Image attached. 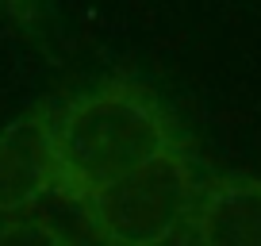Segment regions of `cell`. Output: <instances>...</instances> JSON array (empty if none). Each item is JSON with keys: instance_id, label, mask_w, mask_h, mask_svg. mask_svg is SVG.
<instances>
[{"instance_id": "2", "label": "cell", "mask_w": 261, "mask_h": 246, "mask_svg": "<svg viewBox=\"0 0 261 246\" xmlns=\"http://www.w3.org/2000/svg\"><path fill=\"white\" fill-rule=\"evenodd\" d=\"M207 177L212 169L188 142L73 208L96 246H173L180 235H192Z\"/></svg>"}, {"instance_id": "1", "label": "cell", "mask_w": 261, "mask_h": 246, "mask_svg": "<svg viewBox=\"0 0 261 246\" xmlns=\"http://www.w3.org/2000/svg\"><path fill=\"white\" fill-rule=\"evenodd\" d=\"M180 119L139 77L115 73L54 104L58 200L81 204L85 196L130 177L154 158L188 146Z\"/></svg>"}, {"instance_id": "3", "label": "cell", "mask_w": 261, "mask_h": 246, "mask_svg": "<svg viewBox=\"0 0 261 246\" xmlns=\"http://www.w3.org/2000/svg\"><path fill=\"white\" fill-rule=\"evenodd\" d=\"M54 192V104H39L0 131V215H27Z\"/></svg>"}, {"instance_id": "4", "label": "cell", "mask_w": 261, "mask_h": 246, "mask_svg": "<svg viewBox=\"0 0 261 246\" xmlns=\"http://www.w3.org/2000/svg\"><path fill=\"white\" fill-rule=\"evenodd\" d=\"M192 246H261V177L212 169L192 223Z\"/></svg>"}, {"instance_id": "5", "label": "cell", "mask_w": 261, "mask_h": 246, "mask_svg": "<svg viewBox=\"0 0 261 246\" xmlns=\"http://www.w3.org/2000/svg\"><path fill=\"white\" fill-rule=\"evenodd\" d=\"M0 246H77L42 215H0Z\"/></svg>"}]
</instances>
